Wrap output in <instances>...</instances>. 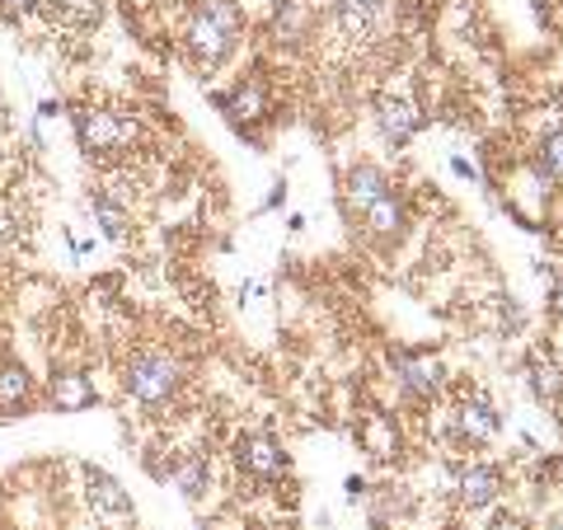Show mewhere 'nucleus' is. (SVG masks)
I'll use <instances>...</instances> for the list:
<instances>
[{
  "label": "nucleus",
  "mask_w": 563,
  "mask_h": 530,
  "mask_svg": "<svg viewBox=\"0 0 563 530\" xmlns=\"http://www.w3.org/2000/svg\"><path fill=\"white\" fill-rule=\"evenodd\" d=\"M347 202L376 240H399L404 235V202H399L395 184L385 179L376 165H357L347 174Z\"/></svg>",
  "instance_id": "obj_1"
},
{
  "label": "nucleus",
  "mask_w": 563,
  "mask_h": 530,
  "mask_svg": "<svg viewBox=\"0 0 563 530\" xmlns=\"http://www.w3.org/2000/svg\"><path fill=\"white\" fill-rule=\"evenodd\" d=\"M240 38V5L235 0H202L188 20V52L202 70L231 57V47Z\"/></svg>",
  "instance_id": "obj_2"
},
{
  "label": "nucleus",
  "mask_w": 563,
  "mask_h": 530,
  "mask_svg": "<svg viewBox=\"0 0 563 530\" xmlns=\"http://www.w3.org/2000/svg\"><path fill=\"white\" fill-rule=\"evenodd\" d=\"M122 385H128V395L141 404V409H161V404H169L174 395H179L184 366L174 362L169 352H141V357H132Z\"/></svg>",
  "instance_id": "obj_3"
},
{
  "label": "nucleus",
  "mask_w": 563,
  "mask_h": 530,
  "mask_svg": "<svg viewBox=\"0 0 563 530\" xmlns=\"http://www.w3.org/2000/svg\"><path fill=\"white\" fill-rule=\"evenodd\" d=\"M136 136H141V128L122 113H109V109H80L76 113V141L90 161H113V155L128 151Z\"/></svg>",
  "instance_id": "obj_4"
},
{
  "label": "nucleus",
  "mask_w": 563,
  "mask_h": 530,
  "mask_svg": "<svg viewBox=\"0 0 563 530\" xmlns=\"http://www.w3.org/2000/svg\"><path fill=\"white\" fill-rule=\"evenodd\" d=\"M85 503H90V511L103 526H128L132 521V498L122 493V484L113 479V474H103L95 465H85Z\"/></svg>",
  "instance_id": "obj_5"
},
{
  "label": "nucleus",
  "mask_w": 563,
  "mask_h": 530,
  "mask_svg": "<svg viewBox=\"0 0 563 530\" xmlns=\"http://www.w3.org/2000/svg\"><path fill=\"white\" fill-rule=\"evenodd\" d=\"M235 465L250 474V479H258V484H277L282 474H287V455H282V446L273 437L250 432V437L235 441Z\"/></svg>",
  "instance_id": "obj_6"
},
{
  "label": "nucleus",
  "mask_w": 563,
  "mask_h": 530,
  "mask_svg": "<svg viewBox=\"0 0 563 530\" xmlns=\"http://www.w3.org/2000/svg\"><path fill=\"white\" fill-rule=\"evenodd\" d=\"M376 128H380V136L390 141V146H404V141L422 128V113L404 90H385L376 99Z\"/></svg>",
  "instance_id": "obj_7"
},
{
  "label": "nucleus",
  "mask_w": 563,
  "mask_h": 530,
  "mask_svg": "<svg viewBox=\"0 0 563 530\" xmlns=\"http://www.w3.org/2000/svg\"><path fill=\"white\" fill-rule=\"evenodd\" d=\"M390 366H395V380L404 385V395H437V385H442V362L432 352L399 347L390 352Z\"/></svg>",
  "instance_id": "obj_8"
},
{
  "label": "nucleus",
  "mask_w": 563,
  "mask_h": 530,
  "mask_svg": "<svg viewBox=\"0 0 563 530\" xmlns=\"http://www.w3.org/2000/svg\"><path fill=\"white\" fill-rule=\"evenodd\" d=\"M455 432H461L465 446H488V441L503 432V418L493 409V399H484V395L461 399V409H455Z\"/></svg>",
  "instance_id": "obj_9"
},
{
  "label": "nucleus",
  "mask_w": 563,
  "mask_h": 530,
  "mask_svg": "<svg viewBox=\"0 0 563 530\" xmlns=\"http://www.w3.org/2000/svg\"><path fill=\"white\" fill-rule=\"evenodd\" d=\"M47 399H52V409H62V413H80V409H90L99 395H95L90 376H80V371H57V376L47 380Z\"/></svg>",
  "instance_id": "obj_10"
},
{
  "label": "nucleus",
  "mask_w": 563,
  "mask_h": 530,
  "mask_svg": "<svg viewBox=\"0 0 563 530\" xmlns=\"http://www.w3.org/2000/svg\"><path fill=\"white\" fill-rule=\"evenodd\" d=\"M333 14H339V29L352 43H366L380 29L385 0H333Z\"/></svg>",
  "instance_id": "obj_11"
},
{
  "label": "nucleus",
  "mask_w": 563,
  "mask_h": 530,
  "mask_svg": "<svg viewBox=\"0 0 563 530\" xmlns=\"http://www.w3.org/2000/svg\"><path fill=\"white\" fill-rule=\"evenodd\" d=\"M455 493H461L465 507H493L503 493V470L498 465H465L461 479H455Z\"/></svg>",
  "instance_id": "obj_12"
},
{
  "label": "nucleus",
  "mask_w": 563,
  "mask_h": 530,
  "mask_svg": "<svg viewBox=\"0 0 563 530\" xmlns=\"http://www.w3.org/2000/svg\"><path fill=\"white\" fill-rule=\"evenodd\" d=\"M526 376H531V390L540 404H559L563 399V371L550 352H531V362H526Z\"/></svg>",
  "instance_id": "obj_13"
},
{
  "label": "nucleus",
  "mask_w": 563,
  "mask_h": 530,
  "mask_svg": "<svg viewBox=\"0 0 563 530\" xmlns=\"http://www.w3.org/2000/svg\"><path fill=\"white\" fill-rule=\"evenodd\" d=\"M29 399H33V380H29V371H24L20 362H5V366H0V413L24 409Z\"/></svg>",
  "instance_id": "obj_14"
},
{
  "label": "nucleus",
  "mask_w": 563,
  "mask_h": 530,
  "mask_svg": "<svg viewBox=\"0 0 563 530\" xmlns=\"http://www.w3.org/2000/svg\"><path fill=\"white\" fill-rule=\"evenodd\" d=\"M169 474H174V484H179V493H184L188 503H198L202 493H207V484H211L207 455H184V461H174V465H169Z\"/></svg>",
  "instance_id": "obj_15"
},
{
  "label": "nucleus",
  "mask_w": 563,
  "mask_h": 530,
  "mask_svg": "<svg viewBox=\"0 0 563 530\" xmlns=\"http://www.w3.org/2000/svg\"><path fill=\"white\" fill-rule=\"evenodd\" d=\"M217 109H225L235 122H240V118L250 122V118L263 113V95H258V85H240L235 95H217Z\"/></svg>",
  "instance_id": "obj_16"
},
{
  "label": "nucleus",
  "mask_w": 563,
  "mask_h": 530,
  "mask_svg": "<svg viewBox=\"0 0 563 530\" xmlns=\"http://www.w3.org/2000/svg\"><path fill=\"white\" fill-rule=\"evenodd\" d=\"M90 211L99 217V225H103V235H109V240H122V235H128V211H122V207L109 198V192H95V198H90Z\"/></svg>",
  "instance_id": "obj_17"
},
{
  "label": "nucleus",
  "mask_w": 563,
  "mask_h": 530,
  "mask_svg": "<svg viewBox=\"0 0 563 530\" xmlns=\"http://www.w3.org/2000/svg\"><path fill=\"white\" fill-rule=\"evenodd\" d=\"M536 169L544 174V179L563 184V132H550V136L540 141V151H536Z\"/></svg>",
  "instance_id": "obj_18"
},
{
  "label": "nucleus",
  "mask_w": 563,
  "mask_h": 530,
  "mask_svg": "<svg viewBox=\"0 0 563 530\" xmlns=\"http://www.w3.org/2000/svg\"><path fill=\"white\" fill-rule=\"evenodd\" d=\"M47 5L66 24H95L99 14H103V0H47Z\"/></svg>",
  "instance_id": "obj_19"
},
{
  "label": "nucleus",
  "mask_w": 563,
  "mask_h": 530,
  "mask_svg": "<svg viewBox=\"0 0 563 530\" xmlns=\"http://www.w3.org/2000/svg\"><path fill=\"white\" fill-rule=\"evenodd\" d=\"M33 5H38V0H0V14H5V20H24V14H33Z\"/></svg>",
  "instance_id": "obj_20"
},
{
  "label": "nucleus",
  "mask_w": 563,
  "mask_h": 530,
  "mask_svg": "<svg viewBox=\"0 0 563 530\" xmlns=\"http://www.w3.org/2000/svg\"><path fill=\"white\" fill-rule=\"evenodd\" d=\"M493 530H526L517 517H498V521H493Z\"/></svg>",
  "instance_id": "obj_21"
},
{
  "label": "nucleus",
  "mask_w": 563,
  "mask_h": 530,
  "mask_svg": "<svg viewBox=\"0 0 563 530\" xmlns=\"http://www.w3.org/2000/svg\"><path fill=\"white\" fill-rule=\"evenodd\" d=\"M550 306H554V314H559V320H563V281H559V287H554V296H550Z\"/></svg>",
  "instance_id": "obj_22"
},
{
  "label": "nucleus",
  "mask_w": 563,
  "mask_h": 530,
  "mask_svg": "<svg viewBox=\"0 0 563 530\" xmlns=\"http://www.w3.org/2000/svg\"><path fill=\"white\" fill-rule=\"evenodd\" d=\"M550 530H563V521H559V526H550Z\"/></svg>",
  "instance_id": "obj_23"
},
{
  "label": "nucleus",
  "mask_w": 563,
  "mask_h": 530,
  "mask_svg": "<svg viewBox=\"0 0 563 530\" xmlns=\"http://www.w3.org/2000/svg\"><path fill=\"white\" fill-rule=\"evenodd\" d=\"M559 99H563V95H559Z\"/></svg>",
  "instance_id": "obj_24"
}]
</instances>
